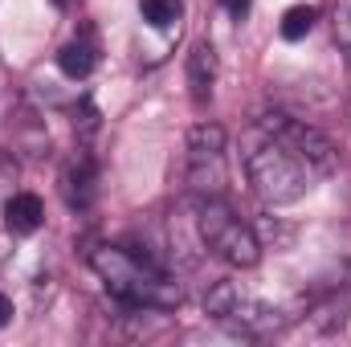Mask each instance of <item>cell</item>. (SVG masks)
<instances>
[{"instance_id": "16", "label": "cell", "mask_w": 351, "mask_h": 347, "mask_svg": "<svg viewBox=\"0 0 351 347\" xmlns=\"http://www.w3.org/2000/svg\"><path fill=\"white\" fill-rule=\"evenodd\" d=\"M49 4H58V8H66V4H70V0H49Z\"/></svg>"}, {"instance_id": "10", "label": "cell", "mask_w": 351, "mask_h": 347, "mask_svg": "<svg viewBox=\"0 0 351 347\" xmlns=\"http://www.w3.org/2000/svg\"><path fill=\"white\" fill-rule=\"evenodd\" d=\"M98 66V45L94 37H74L58 49V70L70 74V78H86L90 70Z\"/></svg>"}, {"instance_id": "7", "label": "cell", "mask_w": 351, "mask_h": 347, "mask_svg": "<svg viewBox=\"0 0 351 347\" xmlns=\"http://www.w3.org/2000/svg\"><path fill=\"white\" fill-rule=\"evenodd\" d=\"M58 184H62V196H66L70 208H90V204H94V192H98V168H94V156H90L86 147H78V152L62 164Z\"/></svg>"}, {"instance_id": "9", "label": "cell", "mask_w": 351, "mask_h": 347, "mask_svg": "<svg viewBox=\"0 0 351 347\" xmlns=\"http://www.w3.org/2000/svg\"><path fill=\"white\" fill-rule=\"evenodd\" d=\"M213 82H217V53H213L208 41H196L192 53H188V86H192V98L208 102Z\"/></svg>"}, {"instance_id": "1", "label": "cell", "mask_w": 351, "mask_h": 347, "mask_svg": "<svg viewBox=\"0 0 351 347\" xmlns=\"http://www.w3.org/2000/svg\"><path fill=\"white\" fill-rule=\"evenodd\" d=\"M94 274L102 278V286L123 302V307H139V311H172L180 307L184 290L168 270H160L152 258L131 254L123 246H98L90 254Z\"/></svg>"}, {"instance_id": "3", "label": "cell", "mask_w": 351, "mask_h": 347, "mask_svg": "<svg viewBox=\"0 0 351 347\" xmlns=\"http://www.w3.org/2000/svg\"><path fill=\"white\" fill-rule=\"evenodd\" d=\"M196 229H200V241L213 258H221L233 270H254L262 261V241L258 233L221 200V196H204L196 204Z\"/></svg>"}, {"instance_id": "14", "label": "cell", "mask_w": 351, "mask_h": 347, "mask_svg": "<svg viewBox=\"0 0 351 347\" xmlns=\"http://www.w3.org/2000/svg\"><path fill=\"white\" fill-rule=\"evenodd\" d=\"M250 4H254V0H225V8H229V12H233L237 21H241V16L250 12Z\"/></svg>"}, {"instance_id": "5", "label": "cell", "mask_w": 351, "mask_h": 347, "mask_svg": "<svg viewBox=\"0 0 351 347\" xmlns=\"http://www.w3.org/2000/svg\"><path fill=\"white\" fill-rule=\"evenodd\" d=\"M188 188L196 200L225 192V127L200 123L188 131Z\"/></svg>"}, {"instance_id": "6", "label": "cell", "mask_w": 351, "mask_h": 347, "mask_svg": "<svg viewBox=\"0 0 351 347\" xmlns=\"http://www.w3.org/2000/svg\"><path fill=\"white\" fill-rule=\"evenodd\" d=\"M258 127L262 131H269V135H278V139H286V143H294L306 160H315L319 168H323V176L335 172V147H331V139L323 135V131H315L311 123H302V119H290V115H262L258 119Z\"/></svg>"}, {"instance_id": "8", "label": "cell", "mask_w": 351, "mask_h": 347, "mask_svg": "<svg viewBox=\"0 0 351 347\" xmlns=\"http://www.w3.org/2000/svg\"><path fill=\"white\" fill-rule=\"evenodd\" d=\"M4 225H8V233H21V237L37 233V229L45 225V204H41V196H37V192H12V196L4 200Z\"/></svg>"}, {"instance_id": "12", "label": "cell", "mask_w": 351, "mask_h": 347, "mask_svg": "<svg viewBox=\"0 0 351 347\" xmlns=\"http://www.w3.org/2000/svg\"><path fill=\"white\" fill-rule=\"evenodd\" d=\"M139 12H143V21H147L152 29H168V25L180 21L184 4H180V0H139Z\"/></svg>"}, {"instance_id": "2", "label": "cell", "mask_w": 351, "mask_h": 347, "mask_svg": "<svg viewBox=\"0 0 351 347\" xmlns=\"http://www.w3.org/2000/svg\"><path fill=\"white\" fill-rule=\"evenodd\" d=\"M245 172L265 204H294L323 180V168L315 160H306L294 143L269 135L262 127H258V143L245 156Z\"/></svg>"}, {"instance_id": "15", "label": "cell", "mask_w": 351, "mask_h": 347, "mask_svg": "<svg viewBox=\"0 0 351 347\" xmlns=\"http://www.w3.org/2000/svg\"><path fill=\"white\" fill-rule=\"evenodd\" d=\"M8 323H12V298L0 294V327H8Z\"/></svg>"}, {"instance_id": "4", "label": "cell", "mask_w": 351, "mask_h": 347, "mask_svg": "<svg viewBox=\"0 0 351 347\" xmlns=\"http://www.w3.org/2000/svg\"><path fill=\"white\" fill-rule=\"evenodd\" d=\"M204 307H208V315H213L217 323H225V327H233V331H241V335H269V331L282 327V311L265 307L258 294L241 290L237 282H217V286L208 290Z\"/></svg>"}, {"instance_id": "13", "label": "cell", "mask_w": 351, "mask_h": 347, "mask_svg": "<svg viewBox=\"0 0 351 347\" xmlns=\"http://www.w3.org/2000/svg\"><path fill=\"white\" fill-rule=\"evenodd\" d=\"M335 41L351 49V0H339L335 4Z\"/></svg>"}, {"instance_id": "11", "label": "cell", "mask_w": 351, "mask_h": 347, "mask_svg": "<svg viewBox=\"0 0 351 347\" xmlns=\"http://www.w3.org/2000/svg\"><path fill=\"white\" fill-rule=\"evenodd\" d=\"M315 21H319V8H315V4H294V8H286V12H282L278 33H282L286 41H302V37L315 29Z\"/></svg>"}]
</instances>
